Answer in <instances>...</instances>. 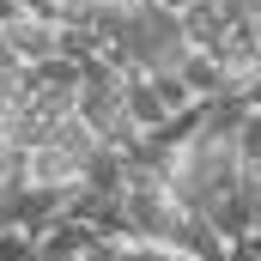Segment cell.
I'll list each match as a JSON object with an SVG mask.
<instances>
[{
    "mask_svg": "<svg viewBox=\"0 0 261 261\" xmlns=\"http://www.w3.org/2000/svg\"><path fill=\"white\" fill-rule=\"evenodd\" d=\"M170 261H200V255H182V249H170Z\"/></svg>",
    "mask_w": 261,
    "mask_h": 261,
    "instance_id": "15",
    "label": "cell"
},
{
    "mask_svg": "<svg viewBox=\"0 0 261 261\" xmlns=\"http://www.w3.org/2000/svg\"><path fill=\"white\" fill-rule=\"evenodd\" d=\"M243 103H249V110H261V67L243 79Z\"/></svg>",
    "mask_w": 261,
    "mask_h": 261,
    "instance_id": "12",
    "label": "cell"
},
{
    "mask_svg": "<svg viewBox=\"0 0 261 261\" xmlns=\"http://www.w3.org/2000/svg\"><path fill=\"white\" fill-rule=\"evenodd\" d=\"M176 18H182V37H189V49H213V43L231 31V18H225V6H219V0H189Z\"/></svg>",
    "mask_w": 261,
    "mask_h": 261,
    "instance_id": "4",
    "label": "cell"
},
{
    "mask_svg": "<svg viewBox=\"0 0 261 261\" xmlns=\"http://www.w3.org/2000/svg\"><path fill=\"white\" fill-rule=\"evenodd\" d=\"M0 261H37V237L24 225H0Z\"/></svg>",
    "mask_w": 261,
    "mask_h": 261,
    "instance_id": "7",
    "label": "cell"
},
{
    "mask_svg": "<svg viewBox=\"0 0 261 261\" xmlns=\"http://www.w3.org/2000/svg\"><path fill=\"white\" fill-rule=\"evenodd\" d=\"M176 73H182V85H189L195 97H219V91H237V85L225 79V67H219V55H213V49H189V55L176 61Z\"/></svg>",
    "mask_w": 261,
    "mask_h": 261,
    "instance_id": "5",
    "label": "cell"
},
{
    "mask_svg": "<svg viewBox=\"0 0 261 261\" xmlns=\"http://www.w3.org/2000/svg\"><path fill=\"white\" fill-rule=\"evenodd\" d=\"M79 261H122V249H116V243H91Z\"/></svg>",
    "mask_w": 261,
    "mask_h": 261,
    "instance_id": "11",
    "label": "cell"
},
{
    "mask_svg": "<svg viewBox=\"0 0 261 261\" xmlns=\"http://www.w3.org/2000/svg\"><path fill=\"white\" fill-rule=\"evenodd\" d=\"M103 55L122 67V73H164L189 55V37H182V18L158 0H134L128 24L103 43Z\"/></svg>",
    "mask_w": 261,
    "mask_h": 261,
    "instance_id": "1",
    "label": "cell"
},
{
    "mask_svg": "<svg viewBox=\"0 0 261 261\" xmlns=\"http://www.w3.org/2000/svg\"><path fill=\"white\" fill-rule=\"evenodd\" d=\"M237 152H243V164H261V110H243V122H237Z\"/></svg>",
    "mask_w": 261,
    "mask_h": 261,
    "instance_id": "8",
    "label": "cell"
},
{
    "mask_svg": "<svg viewBox=\"0 0 261 261\" xmlns=\"http://www.w3.org/2000/svg\"><path fill=\"white\" fill-rule=\"evenodd\" d=\"M158 6H170V12H182V6H189V0H158Z\"/></svg>",
    "mask_w": 261,
    "mask_h": 261,
    "instance_id": "14",
    "label": "cell"
},
{
    "mask_svg": "<svg viewBox=\"0 0 261 261\" xmlns=\"http://www.w3.org/2000/svg\"><path fill=\"white\" fill-rule=\"evenodd\" d=\"M225 261H261V249H255V231L231 237V243H225Z\"/></svg>",
    "mask_w": 261,
    "mask_h": 261,
    "instance_id": "10",
    "label": "cell"
},
{
    "mask_svg": "<svg viewBox=\"0 0 261 261\" xmlns=\"http://www.w3.org/2000/svg\"><path fill=\"white\" fill-rule=\"evenodd\" d=\"M6 43H12V55H18V67H37L55 55V43H61V24L55 18H43V12H24L12 31H6Z\"/></svg>",
    "mask_w": 261,
    "mask_h": 261,
    "instance_id": "3",
    "label": "cell"
},
{
    "mask_svg": "<svg viewBox=\"0 0 261 261\" xmlns=\"http://www.w3.org/2000/svg\"><path fill=\"white\" fill-rule=\"evenodd\" d=\"M55 55H67V61H97L103 55V37L91 31V24H61V43H55Z\"/></svg>",
    "mask_w": 261,
    "mask_h": 261,
    "instance_id": "6",
    "label": "cell"
},
{
    "mask_svg": "<svg viewBox=\"0 0 261 261\" xmlns=\"http://www.w3.org/2000/svg\"><path fill=\"white\" fill-rule=\"evenodd\" d=\"M255 170H261V164H255Z\"/></svg>",
    "mask_w": 261,
    "mask_h": 261,
    "instance_id": "16",
    "label": "cell"
},
{
    "mask_svg": "<svg viewBox=\"0 0 261 261\" xmlns=\"http://www.w3.org/2000/svg\"><path fill=\"white\" fill-rule=\"evenodd\" d=\"M31 12H43V18H55V0H24Z\"/></svg>",
    "mask_w": 261,
    "mask_h": 261,
    "instance_id": "13",
    "label": "cell"
},
{
    "mask_svg": "<svg viewBox=\"0 0 261 261\" xmlns=\"http://www.w3.org/2000/svg\"><path fill=\"white\" fill-rule=\"evenodd\" d=\"M122 261H170V243H152V237H134V243H122Z\"/></svg>",
    "mask_w": 261,
    "mask_h": 261,
    "instance_id": "9",
    "label": "cell"
},
{
    "mask_svg": "<svg viewBox=\"0 0 261 261\" xmlns=\"http://www.w3.org/2000/svg\"><path fill=\"white\" fill-rule=\"evenodd\" d=\"M37 237V261H79L91 243H103L85 219H73V213H61V219H49L43 231H31Z\"/></svg>",
    "mask_w": 261,
    "mask_h": 261,
    "instance_id": "2",
    "label": "cell"
}]
</instances>
